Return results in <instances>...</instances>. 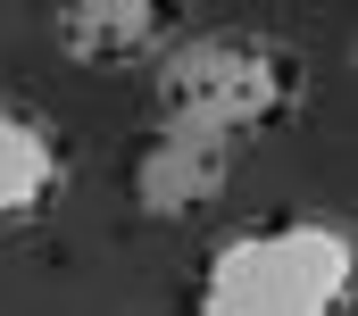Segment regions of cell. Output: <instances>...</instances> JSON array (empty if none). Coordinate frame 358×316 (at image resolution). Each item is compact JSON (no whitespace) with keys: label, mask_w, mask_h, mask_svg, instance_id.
I'll list each match as a JSON object with an SVG mask.
<instances>
[{"label":"cell","mask_w":358,"mask_h":316,"mask_svg":"<svg viewBox=\"0 0 358 316\" xmlns=\"http://www.w3.org/2000/svg\"><path fill=\"white\" fill-rule=\"evenodd\" d=\"M350 308V234L325 217L292 225H250L234 234L208 275L192 316H342Z\"/></svg>","instance_id":"cell-1"},{"label":"cell","mask_w":358,"mask_h":316,"mask_svg":"<svg viewBox=\"0 0 358 316\" xmlns=\"http://www.w3.org/2000/svg\"><path fill=\"white\" fill-rule=\"evenodd\" d=\"M159 117L208 125L225 142L267 134L275 117H292L300 100V59L267 34H176L159 50Z\"/></svg>","instance_id":"cell-2"},{"label":"cell","mask_w":358,"mask_h":316,"mask_svg":"<svg viewBox=\"0 0 358 316\" xmlns=\"http://www.w3.org/2000/svg\"><path fill=\"white\" fill-rule=\"evenodd\" d=\"M234 166H242V142H225V134H208V125H183V117H159V134L134 158V200H142V217H159V225L208 217V208L225 200Z\"/></svg>","instance_id":"cell-3"},{"label":"cell","mask_w":358,"mask_h":316,"mask_svg":"<svg viewBox=\"0 0 358 316\" xmlns=\"http://www.w3.org/2000/svg\"><path fill=\"white\" fill-rule=\"evenodd\" d=\"M50 42L76 67H134V59L176 42V17L150 8V0H76V8L50 17Z\"/></svg>","instance_id":"cell-4"},{"label":"cell","mask_w":358,"mask_h":316,"mask_svg":"<svg viewBox=\"0 0 358 316\" xmlns=\"http://www.w3.org/2000/svg\"><path fill=\"white\" fill-rule=\"evenodd\" d=\"M67 183V150L50 134V117H25V108H0V225L17 217H42Z\"/></svg>","instance_id":"cell-5"}]
</instances>
